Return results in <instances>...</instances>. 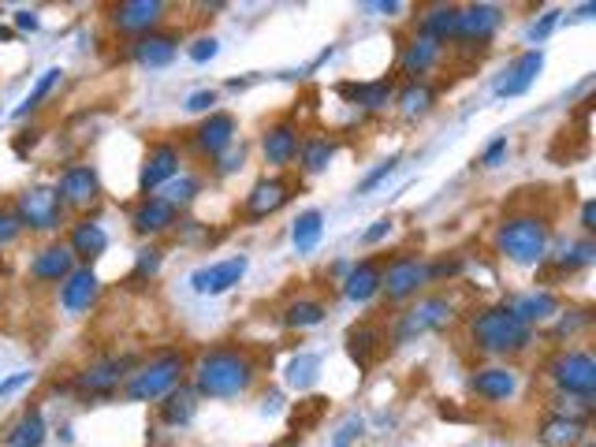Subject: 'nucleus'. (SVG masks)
Here are the masks:
<instances>
[{"mask_svg":"<svg viewBox=\"0 0 596 447\" xmlns=\"http://www.w3.org/2000/svg\"><path fill=\"white\" fill-rule=\"evenodd\" d=\"M258 380V366L246 351L235 347H217V351H205L194 366V392L205 399H235L246 395Z\"/></svg>","mask_w":596,"mask_h":447,"instance_id":"1","label":"nucleus"},{"mask_svg":"<svg viewBox=\"0 0 596 447\" xmlns=\"http://www.w3.org/2000/svg\"><path fill=\"white\" fill-rule=\"evenodd\" d=\"M470 339H474L477 351L485 354H518L533 343V328L507 302H500V306L481 310L470 321Z\"/></svg>","mask_w":596,"mask_h":447,"instance_id":"2","label":"nucleus"},{"mask_svg":"<svg viewBox=\"0 0 596 447\" xmlns=\"http://www.w3.org/2000/svg\"><path fill=\"white\" fill-rule=\"evenodd\" d=\"M183 373H187V358L179 351L153 354L149 362L131 369V377L123 380V399H127V403H157V399H164L172 388L183 384Z\"/></svg>","mask_w":596,"mask_h":447,"instance_id":"3","label":"nucleus"},{"mask_svg":"<svg viewBox=\"0 0 596 447\" xmlns=\"http://www.w3.org/2000/svg\"><path fill=\"white\" fill-rule=\"evenodd\" d=\"M496 250L511 265H522V269H533L548 258V224L533 213H522V217H507L496 228Z\"/></svg>","mask_w":596,"mask_h":447,"instance_id":"4","label":"nucleus"},{"mask_svg":"<svg viewBox=\"0 0 596 447\" xmlns=\"http://www.w3.org/2000/svg\"><path fill=\"white\" fill-rule=\"evenodd\" d=\"M15 217L23 224V231H41V235H49V231H60L64 224V202H60V194L56 187H27L19 198H15Z\"/></svg>","mask_w":596,"mask_h":447,"instance_id":"5","label":"nucleus"},{"mask_svg":"<svg viewBox=\"0 0 596 447\" xmlns=\"http://www.w3.org/2000/svg\"><path fill=\"white\" fill-rule=\"evenodd\" d=\"M548 373L556 380L559 395L593 399L596 392V358L589 351H563L548 362Z\"/></svg>","mask_w":596,"mask_h":447,"instance_id":"6","label":"nucleus"},{"mask_svg":"<svg viewBox=\"0 0 596 447\" xmlns=\"http://www.w3.org/2000/svg\"><path fill=\"white\" fill-rule=\"evenodd\" d=\"M451 313H455L451 298L444 295L421 298L418 306H410L407 313H399V321H395V343H414V339L425 336V332H440V328L451 321Z\"/></svg>","mask_w":596,"mask_h":447,"instance_id":"7","label":"nucleus"},{"mask_svg":"<svg viewBox=\"0 0 596 447\" xmlns=\"http://www.w3.org/2000/svg\"><path fill=\"white\" fill-rule=\"evenodd\" d=\"M429 284V265L414 254H399L388 261V269H380V291L388 295V302H407Z\"/></svg>","mask_w":596,"mask_h":447,"instance_id":"8","label":"nucleus"},{"mask_svg":"<svg viewBox=\"0 0 596 447\" xmlns=\"http://www.w3.org/2000/svg\"><path fill=\"white\" fill-rule=\"evenodd\" d=\"M246 269H250V261H246V254H235V258H224V261H209V265H202V269L190 272V291L202 298H217V295H228L231 287L239 284L246 276Z\"/></svg>","mask_w":596,"mask_h":447,"instance_id":"9","label":"nucleus"},{"mask_svg":"<svg viewBox=\"0 0 596 447\" xmlns=\"http://www.w3.org/2000/svg\"><path fill=\"white\" fill-rule=\"evenodd\" d=\"M131 366L135 358H101V362H90L75 377V388L90 399H109V395L120 392V384L131 377Z\"/></svg>","mask_w":596,"mask_h":447,"instance_id":"10","label":"nucleus"},{"mask_svg":"<svg viewBox=\"0 0 596 447\" xmlns=\"http://www.w3.org/2000/svg\"><path fill=\"white\" fill-rule=\"evenodd\" d=\"M56 194L64 209H90V205L101 198V179H97L94 164H71L60 172V183H56Z\"/></svg>","mask_w":596,"mask_h":447,"instance_id":"11","label":"nucleus"},{"mask_svg":"<svg viewBox=\"0 0 596 447\" xmlns=\"http://www.w3.org/2000/svg\"><path fill=\"white\" fill-rule=\"evenodd\" d=\"M503 27V8L496 4H470V8H459V27H455V41L462 45H485V41L496 38V30Z\"/></svg>","mask_w":596,"mask_h":447,"instance_id":"12","label":"nucleus"},{"mask_svg":"<svg viewBox=\"0 0 596 447\" xmlns=\"http://www.w3.org/2000/svg\"><path fill=\"white\" fill-rule=\"evenodd\" d=\"M541 71H544V53H541V49H526V53L515 56V60H511V64L500 71V79H496V86H492V94H496V97H522V94H529Z\"/></svg>","mask_w":596,"mask_h":447,"instance_id":"13","label":"nucleus"},{"mask_svg":"<svg viewBox=\"0 0 596 447\" xmlns=\"http://www.w3.org/2000/svg\"><path fill=\"white\" fill-rule=\"evenodd\" d=\"M161 19H164V0H123V4L112 8V27L120 30V34H131V38L153 34Z\"/></svg>","mask_w":596,"mask_h":447,"instance_id":"14","label":"nucleus"},{"mask_svg":"<svg viewBox=\"0 0 596 447\" xmlns=\"http://www.w3.org/2000/svg\"><path fill=\"white\" fill-rule=\"evenodd\" d=\"M97 298H101V280H97V272L90 269V265H75V272L60 284V306H64L71 317H79V313L94 310Z\"/></svg>","mask_w":596,"mask_h":447,"instance_id":"15","label":"nucleus"},{"mask_svg":"<svg viewBox=\"0 0 596 447\" xmlns=\"http://www.w3.org/2000/svg\"><path fill=\"white\" fill-rule=\"evenodd\" d=\"M235 135H239V123H235L231 112H209V120L194 131V149L217 161V157H224L235 146Z\"/></svg>","mask_w":596,"mask_h":447,"instance_id":"16","label":"nucleus"},{"mask_svg":"<svg viewBox=\"0 0 596 447\" xmlns=\"http://www.w3.org/2000/svg\"><path fill=\"white\" fill-rule=\"evenodd\" d=\"M179 176V149L172 142H157V146H149L146 153V164H142V176H138V187L142 194H157V190L168 183V179Z\"/></svg>","mask_w":596,"mask_h":447,"instance_id":"17","label":"nucleus"},{"mask_svg":"<svg viewBox=\"0 0 596 447\" xmlns=\"http://www.w3.org/2000/svg\"><path fill=\"white\" fill-rule=\"evenodd\" d=\"M179 53V38L176 34H168V30H153V34H142V38L131 41V60H135L138 68H149V71H161L168 68Z\"/></svg>","mask_w":596,"mask_h":447,"instance_id":"18","label":"nucleus"},{"mask_svg":"<svg viewBox=\"0 0 596 447\" xmlns=\"http://www.w3.org/2000/svg\"><path fill=\"white\" fill-rule=\"evenodd\" d=\"M71 272H75V254L64 243L41 246L30 258V280H38V284H64Z\"/></svg>","mask_w":596,"mask_h":447,"instance_id":"19","label":"nucleus"},{"mask_svg":"<svg viewBox=\"0 0 596 447\" xmlns=\"http://www.w3.org/2000/svg\"><path fill=\"white\" fill-rule=\"evenodd\" d=\"M470 392L485 403H507L518 392V373L511 366H481L470 377Z\"/></svg>","mask_w":596,"mask_h":447,"instance_id":"20","label":"nucleus"},{"mask_svg":"<svg viewBox=\"0 0 596 447\" xmlns=\"http://www.w3.org/2000/svg\"><path fill=\"white\" fill-rule=\"evenodd\" d=\"M176 224H179V209L168 205L164 198H157V194L142 198L135 205V213H131V228L138 235H164V231H172Z\"/></svg>","mask_w":596,"mask_h":447,"instance_id":"21","label":"nucleus"},{"mask_svg":"<svg viewBox=\"0 0 596 447\" xmlns=\"http://www.w3.org/2000/svg\"><path fill=\"white\" fill-rule=\"evenodd\" d=\"M68 250L75 254V261H97L105 250H109V231H105V224L101 220H90V217H82V220H75L71 224V231H68Z\"/></svg>","mask_w":596,"mask_h":447,"instance_id":"22","label":"nucleus"},{"mask_svg":"<svg viewBox=\"0 0 596 447\" xmlns=\"http://www.w3.org/2000/svg\"><path fill=\"white\" fill-rule=\"evenodd\" d=\"M287 183L284 179H258L254 187H250V194H246V202H243V209H246V217L250 220H265V217H272L276 209H284L287 205Z\"/></svg>","mask_w":596,"mask_h":447,"instance_id":"23","label":"nucleus"},{"mask_svg":"<svg viewBox=\"0 0 596 447\" xmlns=\"http://www.w3.org/2000/svg\"><path fill=\"white\" fill-rule=\"evenodd\" d=\"M440 53H444V45L433 38H421V34H414V38L403 45V56H399V68H403V75H410V82H418L421 75H429V71L440 64Z\"/></svg>","mask_w":596,"mask_h":447,"instance_id":"24","label":"nucleus"},{"mask_svg":"<svg viewBox=\"0 0 596 447\" xmlns=\"http://www.w3.org/2000/svg\"><path fill=\"white\" fill-rule=\"evenodd\" d=\"M298 127L295 123H272L265 138H261V153H265V161L272 168H287V164L298 157Z\"/></svg>","mask_w":596,"mask_h":447,"instance_id":"25","label":"nucleus"},{"mask_svg":"<svg viewBox=\"0 0 596 447\" xmlns=\"http://www.w3.org/2000/svg\"><path fill=\"white\" fill-rule=\"evenodd\" d=\"M339 94L347 97L351 105H362L366 112H384L395 97L392 79H373V82H343Z\"/></svg>","mask_w":596,"mask_h":447,"instance_id":"26","label":"nucleus"},{"mask_svg":"<svg viewBox=\"0 0 596 447\" xmlns=\"http://www.w3.org/2000/svg\"><path fill=\"white\" fill-rule=\"evenodd\" d=\"M198 399L202 395L194 392L190 384H179V388H172V392L164 395L161 403V421L164 425H172V429H183V425H190L194 421V414H198Z\"/></svg>","mask_w":596,"mask_h":447,"instance_id":"27","label":"nucleus"},{"mask_svg":"<svg viewBox=\"0 0 596 447\" xmlns=\"http://www.w3.org/2000/svg\"><path fill=\"white\" fill-rule=\"evenodd\" d=\"M339 284H343V295L351 298V302H369V298L380 291V265L377 261H369V258L354 261Z\"/></svg>","mask_w":596,"mask_h":447,"instance_id":"28","label":"nucleus"},{"mask_svg":"<svg viewBox=\"0 0 596 447\" xmlns=\"http://www.w3.org/2000/svg\"><path fill=\"white\" fill-rule=\"evenodd\" d=\"M507 306H511L529 328L559 317V298L552 295V291H529V295H518L515 302H507Z\"/></svg>","mask_w":596,"mask_h":447,"instance_id":"29","label":"nucleus"},{"mask_svg":"<svg viewBox=\"0 0 596 447\" xmlns=\"http://www.w3.org/2000/svg\"><path fill=\"white\" fill-rule=\"evenodd\" d=\"M455 27H459V8L455 4H433L429 12L421 15L418 34L444 45V41H455Z\"/></svg>","mask_w":596,"mask_h":447,"instance_id":"30","label":"nucleus"},{"mask_svg":"<svg viewBox=\"0 0 596 447\" xmlns=\"http://www.w3.org/2000/svg\"><path fill=\"white\" fill-rule=\"evenodd\" d=\"M582 433H585V421L552 414V418L537 429V444L541 447H578L582 444Z\"/></svg>","mask_w":596,"mask_h":447,"instance_id":"31","label":"nucleus"},{"mask_svg":"<svg viewBox=\"0 0 596 447\" xmlns=\"http://www.w3.org/2000/svg\"><path fill=\"white\" fill-rule=\"evenodd\" d=\"M45 444V418H41L38 407H27L19 414L8 436H4V447H41Z\"/></svg>","mask_w":596,"mask_h":447,"instance_id":"32","label":"nucleus"},{"mask_svg":"<svg viewBox=\"0 0 596 447\" xmlns=\"http://www.w3.org/2000/svg\"><path fill=\"white\" fill-rule=\"evenodd\" d=\"M321 235H325V213H321V209H306V213H298L295 224H291V243H295L298 254L317 250Z\"/></svg>","mask_w":596,"mask_h":447,"instance_id":"33","label":"nucleus"},{"mask_svg":"<svg viewBox=\"0 0 596 447\" xmlns=\"http://www.w3.org/2000/svg\"><path fill=\"white\" fill-rule=\"evenodd\" d=\"M380 343H384V336H380V328L373 325H358L347 332V351H351V358L358 362V369L373 366V358L380 354Z\"/></svg>","mask_w":596,"mask_h":447,"instance_id":"34","label":"nucleus"},{"mask_svg":"<svg viewBox=\"0 0 596 447\" xmlns=\"http://www.w3.org/2000/svg\"><path fill=\"white\" fill-rule=\"evenodd\" d=\"M332 157H336V142H332V138H302V142H298V164H302V172H310V176L325 172L328 164H332Z\"/></svg>","mask_w":596,"mask_h":447,"instance_id":"35","label":"nucleus"},{"mask_svg":"<svg viewBox=\"0 0 596 447\" xmlns=\"http://www.w3.org/2000/svg\"><path fill=\"white\" fill-rule=\"evenodd\" d=\"M321 377V354L317 351H298L291 362H287V384L295 388V392H306L313 388Z\"/></svg>","mask_w":596,"mask_h":447,"instance_id":"36","label":"nucleus"},{"mask_svg":"<svg viewBox=\"0 0 596 447\" xmlns=\"http://www.w3.org/2000/svg\"><path fill=\"white\" fill-rule=\"evenodd\" d=\"M433 101H436V90L425 79H418V82H407V86H403L399 109H403L407 120H418V116H425V112L433 109Z\"/></svg>","mask_w":596,"mask_h":447,"instance_id":"37","label":"nucleus"},{"mask_svg":"<svg viewBox=\"0 0 596 447\" xmlns=\"http://www.w3.org/2000/svg\"><path fill=\"white\" fill-rule=\"evenodd\" d=\"M328 317V306L317 302V298H295L284 310V325L287 328H317Z\"/></svg>","mask_w":596,"mask_h":447,"instance_id":"38","label":"nucleus"},{"mask_svg":"<svg viewBox=\"0 0 596 447\" xmlns=\"http://www.w3.org/2000/svg\"><path fill=\"white\" fill-rule=\"evenodd\" d=\"M593 261H596L593 239H567V243L559 246V254H556V269L578 272V269H589Z\"/></svg>","mask_w":596,"mask_h":447,"instance_id":"39","label":"nucleus"},{"mask_svg":"<svg viewBox=\"0 0 596 447\" xmlns=\"http://www.w3.org/2000/svg\"><path fill=\"white\" fill-rule=\"evenodd\" d=\"M60 79H64V68H49V71H41L38 75V82L30 86V94L23 97V105L12 112L15 120H23V116H30V112H38L41 109V101L53 94L56 86H60Z\"/></svg>","mask_w":596,"mask_h":447,"instance_id":"40","label":"nucleus"},{"mask_svg":"<svg viewBox=\"0 0 596 447\" xmlns=\"http://www.w3.org/2000/svg\"><path fill=\"white\" fill-rule=\"evenodd\" d=\"M198 194H202V179H198V176H176V179H168V183L157 190V198H164L168 205H176L179 213H183V209H187V205L194 202Z\"/></svg>","mask_w":596,"mask_h":447,"instance_id":"41","label":"nucleus"},{"mask_svg":"<svg viewBox=\"0 0 596 447\" xmlns=\"http://www.w3.org/2000/svg\"><path fill=\"white\" fill-rule=\"evenodd\" d=\"M157 272H161V250H157V246H142V250H138V258H135V272H131V280L142 284V280H153Z\"/></svg>","mask_w":596,"mask_h":447,"instance_id":"42","label":"nucleus"},{"mask_svg":"<svg viewBox=\"0 0 596 447\" xmlns=\"http://www.w3.org/2000/svg\"><path fill=\"white\" fill-rule=\"evenodd\" d=\"M19 235H23V224L15 217V209H0V250L19 243Z\"/></svg>","mask_w":596,"mask_h":447,"instance_id":"43","label":"nucleus"},{"mask_svg":"<svg viewBox=\"0 0 596 447\" xmlns=\"http://www.w3.org/2000/svg\"><path fill=\"white\" fill-rule=\"evenodd\" d=\"M395 164H399V157H388V161L380 164V168H373V172H369V176L358 183V194H369V190H377L380 183H384V179L395 172Z\"/></svg>","mask_w":596,"mask_h":447,"instance_id":"44","label":"nucleus"},{"mask_svg":"<svg viewBox=\"0 0 596 447\" xmlns=\"http://www.w3.org/2000/svg\"><path fill=\"white\" fill-rule=\"evenodd\" d=\"M559 19H563V12H559V8H548V12L541 15V23H533V27H529V41H544L552 30L559 27Z\"/></svg>","mask_w":596,"mask_h":447,"instance_id":"45","label":"nucleus"},{"mask_svg":"<svg viewBox=\"0 0 596 447\" xmlns=\"http://www.w3.org/2000/svg\"><path fill=\"white\" fill-rule=\"evenodd\" d=\"M589 325V313L585 310H567L563 317H559V325H556V336L563 339V336H574L578 328H585Z\"/></svg>","mask_w":596,"mask_h":447,"instance_id":"46","label":"nucleus"},{"mask_svg":"<svg viewBox=\"0 0 596 447\" xmlns=\"http://www.w3.org/2000/svg\"><path fill=\"white\" fill-rule=\"evenodd\" d=\"M217 53H220V41L217 38H198L187 49V56L194 60V64H209V60H213Z\"/></svg>","mask_w":596,"mask_h":447,"instance_id":"47","label":"nucleus"},{"mask_svg":"<svg viewBox=\"0 0 596 447\" xmlns=\"http://www.w3.org/2000/svg\"><path fill=\"white\" fill-rule=\"evenodd\" d=\"M362 429H366V425H362V418H347L343 425H339V433L332 436V447H351L354 440L362 436Z\"/></svg>","mask_w":596,"mask_h":447,"instance_id":"48","label":"nucleus"},{"mask_svg":"<svg viewBox=\"0 0 596 447\" xmlns=\"http://www.w3.org/2000/svg\"><path fill=\"white\" fill-rule=\"evenodd\" d=\"M503 157H507V135H500L496 142H488L485 153H481V164H485V168H500Z\"/></svg>","mask_w":596,"mask_h":447,"instance_id":"49","label":"nucleus"},{"mask_svg":"<svg viewBox=\"0 0 596 447\" xmlns=\"http://www.w3.org/2000/svg\"><path fill=\"white\" fill-rule=\"evenodd\" d=\"M15 30H23V34H34V30H41V15L34 12V8H19V12L12 15Z\"/></svg>","mask_w":596,"mask_h":447,"instance_id":"50","label":"nucleus"},{"mask_svg":"<svg viewBox=\"0 0 596 447\" xmlns=\"http://www.w3.org/2000/svg\"><path fill=\"white\" fill-rule=\"evenodd\" d=\"M213 105H217V94H213V90H194V94L187 97V112H213Z\"/></svg>","mask_w":596,"mask_h":447,"instance_id":"51","label":"nucleus"},{"mask_svg":"<svg viewBox=\"0 0 596 447\" xmlns=\"http://www.w3.org/2000/svg\"><path fill=\"white\" fill-rule=\"evenodd\" d=\"M388 235H392V217H380L373 228L362 231V243L373 246V243H380V239H388Z\"/></svg>","mask_w":596,"mask_h":447,"instance_id":"52","label":"nucleus"},{"mask_svg":"<svg viewBox=\"0 0 596 447\" xmlns=\"http://www.w3.org/2000/svg\"><path fill=\"white\" fill-rule=\"evenodd\" d=\"M23 384H30V373H12L8 380H0V403L8 399V395H15Z\"/></svg>","mask_w":596,"mask_h":447,"instance_id":"53","label":"nucleus"},{"mask_svg":"<svg viewBox=\"0 0 596 447\" xmlns=\"http://www.w3.org/2000/svg\"><path fill=\"white\" fill-rule=\"evenodd\" d=\"M235 168H243V149L239 153H224V157H217V176H231Z\"/></svg>","mask_w":596,"mask_h":447,"instance_id":"54","label":"nucleus"},{"mask_svg":"<svg viewBox=\"0 0 596 447\" xmlns=\"http://www.w3.org/2000/svg\"><path fill=\"white\" fill-rule=\"evenodd\" d=\"M462 272V261H436L429 265V280H444V276H459Z\"/></svg>","mask_w":596,"mask_h":447,"instance_id":"55","label":"nucleus"},{"mask_svg":"<svg viewBox=\"0 0 596 447\" xmlns=\"http://www.w3.org/2000/svg\"><path fill=\"white\" fill-rule=\"evenodd\" d=\"M403 8L399 0H373V4H366V12H380V15H395Z\"/></svg>","mask_w":596,"mask_h":447,"instance_id":"56","label":"nucleus"},{"mask_svg":"<svg viewBox=\"0 0 596 447\" xmlns=\"http://www.w3.org/2000/svg\"><path fill=\"white\" fill-rule=\"evenodd\" d=\"M582 231H585V235H589V231H596V202L582 205Z\"/></svg>","mask_w":596,"mask_h":447,"instance_id":"57","label":"nucleus"},{"mask_svg":"<svg viewBox=\"0 0 596 447\" xmlns=\"http://www.w3.org/2000/svg\"><path fill=\"white\" fill-rule=\"evenodd\" d=\"M280 410V395H265V414H276Z\"/></svg>","mask_w":596,"mask_h":447,"instance_id":"58","label":"nucleus"},{"mask_svg":"<svg viewBox=\"0 0 596 447\" xmlns=\"http://www.w3.org/2000/svg\"><path fill=\"white\" fill-rule=\"evenodd\" d=\"M578 447H596V444H589V440H585V444H578Z\"/></svg>","mask_w":596,"mask_h":447,"instance_id":"59","label":"nucleus"}]
</instances>
